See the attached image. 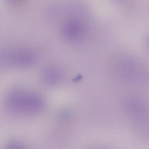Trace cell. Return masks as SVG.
I'll list each match as a JSON object with an SVG mask.
<instances>
[{
    "label": "cell",
    "instance_id": "cell-1",
    "mask_svg": "<svg viewBox=\"0 0 149 149\" xmlns=\"http://www.w3.org/2000/svg\"><path fill=\"white\" fill-rule=\"evenodd\" d=\"M4 105L7 110L20 114H31L39 112L42 109V99L33 93L19 89L12 90L6 96Z\"/></svg>",
    "mask_w": 149,
    "mask_h": 149
},
{
    "label": "cell",
    "instance_id": "cell-2",
    "mask_svg": "<svg viewBox=\"0 0 149 149\" xmlns=\"http://www.w3.org/2000/svg\"><path fill=\"white\" fill-rule=\"evenodd\" d=\"M37 57L34 48L14 47L0 50V65L25 67L34 64Z\"/></svg>",
    "mask_w": 149,
    "mask_h": 149
},
{
    "label": "cell",
    "instance_id": "cell-3",
    "mask_svg": "<svg viewBox=\"0 0 149 149\" xmlns=\"http://www.w3.org/2000/svg\"><path fill=\"white\" fill-rule=\"evenodd\" d=\"M42 76L45 81L50 85L59 83L63 77L60 70L56 67L52 66L47 67L44 70Z\"/></svg>",
    "mask_w": 149,
    "mask_h": 149
}]
</instances>
